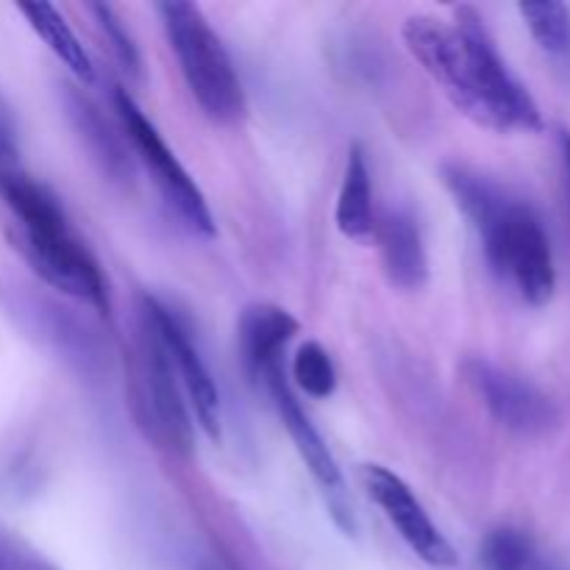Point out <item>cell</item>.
<instances>
[{
  "mask_svg": "<svg viewBox=\"0 0 570 570\" xmlns=\"http://www.w3.org/2000/svg\"><path fill=\"white\" fill-rule=\"evenodd\" d=\"M137 399L145 410V421L154 426V438L176 451L193 445V423L181 401L178 373L167 354L165 343L156 334L154 323L142 312V340H139Z\"/></svg>",
  "mask_w": 570,
  "mask_h": 570,
  "instance_id": "cell-7",
  "label": "cell"
},
{
  "mask_svg": "<svg viewBox=\"0 0 570 570\" xmlns=\"http://www.w3.org/2000/svg\"><path fill=\"white\" fill-rule=\"evenodd\" d=\"M384 273L399 289H421L429 278V259L423 248L421 226L404 209H395L379 226Z\"/></svg>",
  "mask_w": 570,
  "mask_h": 570,
  "instance_id": "cell-12",
  "label": "cell"
},
{
  "mask_svg": "<svg viewBox=\"0 0 570 570\" xmlns=\"http://www.w3.org/2000/svg\"><path fill=\"white\" fill-rule=\"evenodd\" d=\"M334 220H337L340 234L348 239H365L373 232L371 170H367L365 150L360 145H354L348 150V159H345V173L343 184H340Z\"/></svg>",
  "mask_w": 570,
  "mask_h": 570,
  "instance_id": "cell-14",
  "label": "cell"
},
{
  "mask_svg": "<svg viewBox=\"0 0 570 570\" xmlns=\"http://www.w3.org/2000/svg\"><path fill=\"white\" fill-rule=\"evenodd\" d=\"M521 17L527 20L529 33L534 42L554 59L570 56V9L566 3L543 0V3H521Z\"/></svg>",
  "mask_w": 570,
  "mask_h": 570,
  "instance_id": "cell-17",
  "label": "cell"
},
{
  "mask_svg": "<svg viewBox=\"0 0 570 570\" xmlns=\"http://www.w3.org/2000/svg\"><path fill=\"white\" fill-rule=\"evenodd\" d=\"M404 42L451 104L493 131H540L543 115L529 89L501 59L476 9L456 11V22L410 17Z\"/></svg>",
  "mask_w": 570,
  "mask_h": 570,
  "instance_id": "cell-1",
  "label": "cell"
},
{
  "mask_svg": "<svg viewBox=\"0 0 570 570\" xmlns=\"http://www.w3.org/2000/svg\"><path fill=\"white\" fill-rule=\"evenodd\" d=\"M115 100L134 150H137V156L142 159V165L148 167V173L154 176L156 187L165 195L167 204L176 209V215L181 217L193 232L204 234V237H215V220H212V212L204 193H200L198 184L189 178V173L184 170L181 161L176 159V154L167 148V142L161 139V134L156 131L154 122L142 115V109L134 104V98L126 89H120V92L115 95Z\"/></svg>",
  "mask_w": 570,
  "mask_h": 570,
  "instance_id": "cell-5",
  "label": "cell"
},
{
  "mask_svg": "<svg viewBox=\"0 0 570 570\" xmlns=\"http://www.w3.org/2000/svg\"><path fill=\"white\" fill-rule=\"evenodd\" d=\"M170 48L176 53L189 92L206 117L215 122H234L245 111L243 83L234 72L232 59L220 37L195 3L167 0L156 6Z\"/></svg>",
  "mask_w": 570,
  "mask_h": 570,
  "instance_id": "cell-4",
  "label": "cell"
},
{
  "mask_svg": "<svg viewBox=\"0 0 570 570\" xmlns=\"http://www.w3.org/2000/svg\"><path fill=\"white\" fill-rule=\"evenodd\" d=\"M89 11L98 17L100 31H104L106 39L111 42V48H115V56L120 59V65L126 67L128 72H134V76H139V53H137V48H134V39L128 37V31L122 28L120 17L115 14V9L106 3H92L89 6Z\"/></svg>",
  "mask_w": 570,
  "mask_h": 570,
  "instance_id": "cell-20",
  "label": "cell"
},
{
  "mask_svg": "<svg viewBox=\"0 0 570 570\" xmlns=\"http://www.w3.org/2000/svg\"><path fill=\"white\" fill-rule=\"evenodd\" d=\"M0 195L14 217V243L31 271L45 284L92 306L95 312L109 309L104 273L70 228L59 200L26 173L0 184Z\"/></svg>",
  "mask_w": 570,
  "mask_h": 570,
  "instance_id": "cell-3",
  "label": "cell"
},
{
  "mask_svg": "<svg viewBox=\"0 0 570 570\" xmlns=\"http://www.w3.org/2000/svg\"><path fill=\"white\" fill-rule=\"evenodd\" d=\"M562 150H566V161H568V176H570V131H562Z\"/></svg>",
  "mask_w": 570,
  "mask_h": 570,
  "instance_id": "cell-23",
  "label": "cell"
},
{
  "mask_svg": "<svg viewBox=\"0 0 570 570\" xmlns=\"http://www.w3.org/2000/svg\"><path fill=\"white\" fill-rule=\"evenodd\" d=\"M262 382H265L267 390H271L273 401H276L278 417H282L284 429L289 432V438H293L301 460L306 462V468H309L312 476L317 479V484H321L326 493H343V476H340L337 460L332 456L328 445L323 443V438L317 434V429L312 426V421L306 417V412L301 410V404L295 401L289 384L284 382L282 362H278V365H273L271 371L262 376Z\"/></svg>",
  "mask_w": 570,
  "mask_h": 570,
  "instance_id": "cell-11",
  "label": "cell"
},
{
  "mask_svg": "<svg viewBox=\"0 0 570 570\" xmlns=\"http://www.w3.org/2000/svg\"><path fill=\"white\" fill-rule=\"evenodd\" d=\"M293 379L312 399H328L337 390V371L321 343H304L293 360Z\"/></svg>",
  "mask_w": 570,
  "mask_h": 570,
  "instance_id": "cell-18",
  "label": "cell"
},
{
  "mask_svg": "<svg viewBox=\"0 0 570 570\" xmlns=\"http://www.w3.org/2000/svg\"><path fill=\"white\" fill-rule=\"evenodd\" d=\"M362 484H365L367 495L373 504L387 515V521L399 529L401 540L421 557L423 562L434 568H451L456 566V551L454 546L445 540L432 523L429 512L423 510L421 501L415 499L406 482L395 476L393 471L382 465H365L362 471Z\"/></svg>",
  "mask_w": 570,
  "mask_h": 570,
  "instance_id": "cell-9",
  "label": "cell"
},
{
  "mask_svg": "<svg viewBox=\"0 0 570 570\" xmlns=\"http://www.w3.org/2000/svg\"><path fill=\"white\" fill-rule=\"evenodd\" d=\"M67 111H70L72 126L81 134L92 159H98L109 176H126V154H122L120 142L104 122V117L98 115V109L78 92H67Z\"/></svg>",
  "mask_w": 570,
  "mask_h": 570,
  "instance_id": "cell-16",
  "label": "cell"
},
{
  "mask_svg": "<svg viewBox=\"0 0 570 570\" xmlns=\"http://www.w3.org/2000/svg\"><path fill=\"white\" fill-rule=\"evenodd\" d=\"M0 570H53L45 560L26 549V546L14 543L9 538H0Z\"/></svg>",
  "mask_w": 570,
  "mask_h": 570,
  "instance_id": "cell-21",
  "label": "cell"
},
{
  "mask_svg": "<svg viewBox=\"0 0 570 570\" xmlns=\"http://www.w3.org/2000/svg\"><path fill=\"white\" fill-rule=\"evenodd\" d=\"M20 14L26 17L28 26L37 31V37L48 45L56 53V59L65 67H70V72H76L81 81H92L95 70L89 53L83 50V45L78 42V37L72 33V28L67 26L65 17L53 9L50 3H20L17 6Z\"/></svg>",
  "mask_w": 570,
  "mask_h": 570,
  "instance_id": "cell-15",
  "label": "cell"
},
{
  "mask_svg": "<svg viewBox=\"0 0 570 570\" xmlns=\"http://www.w3.org/2000/svg\"><path fill=\"white\" fill-rule=\"evenodd\" d=\"M532 557V540L512 527L493 529L482 543L484 570H529Z\"/></svg>",
  "mask_w": 570,
  "mask_h": 570,
  "instance_id": "cell-19",
  "label": "cell"
},
{
  "mask_svg": "<svg viewBox=\"0 0 570 570\" xmlns=\"http://www.w3.org/2000/svg\"><path fill=\"white\" fill-rule=\"evenodd\" d=\"M445 184L476 226L490 267L510 282L527 304H549L557 289V271L540 217L465 167H449Z\"/></svg>",
  "mask_w": 570,
  "mask_h": 570,
  "instance_id": "cell-2",
  "label": "cell"
},
{
  "mask_svg": "<svg viewBox=\"0 0 570 570\" xmlns=\"http://www.w3.org/2000/svg\"><path fill=\"white\" fill-rule=\"evenodd\" d=\"M17 173H22L20 154H17V145H14V137H11L9 120H6L3 111H0V184L9 181V178H14Z\"/></svg>",
  "mask_w": 570,
  "mask_h": 570,
  "instance_id": "cell-22",
  "label": "cell"
},
{
  "mask_svg": "<svg viewBox=\"0 0 570 570\" xmlns=\"http://www.w3.org/2000/svg\"><path fill=\"white\" fill-rule=\"evenodd\" d=\"M298 334V321L278 306H250L239 323L245 365L254 376H265L273 365L282 362V348Z\"/></svg>",
  "mask_w": 570,
  "mask_h": 570,
  "instance_id": "cell-13",
  "label": "cell"
},
{
  "mask_svg": "<svg viewBox=\"0 0 570 570\" xmlns=\"http://www.w3.org/2000/svg\"><path fill=\"white\" fill-rule=\"evenodd\" d=\"M3 309L22 332L48 351H53L59 360L76 367L78 373H98L104 367V348L98 337L72 315L70 309L59 306L56 301L33 293L31 287L11 284L3 287Z\"/></svg>",
  "mask_w": 570,
  "mask_h": 570,
  "instance_id": "cell-6",
  "label": "cell"
},
{
  "mask_svg": "<svg viewBox=\"0 0 570 570\" xmlns=\"http://www.w3.org/2000/svg\"><path fill=\"white\" fill-rule=\"evenodd\" d=\"M142 312L148 315V321L154 323L156 334H159L167 354H170L173 365H176L178 382L184 384L189 401H193V410L200 429H204L212 440H220V395H217L215 379H212L206 362L200 360L198 348H195V343L189 340L187 328L178 323V317L173 315L167 306H161L159 301L154 298L142 301Z\"/></svg>",
  "mask_w": 570,
  "mask_h": 570,
  "instance_id": "cell-10",
  "label": "cell"
},
{
  "mask_svg": "<svg viewBox=\"0 0 570 570\" xmlns=\"http://www.w3.org/2000/svg\"><path fill=\"white\" fill-rule=\"evenodd\" d=\"M465 371L490 415L510 432L540 438L560 426V410L554 401L527 379L482 360L468 362Z\"/></svg>",
  "mask_w": 570,
  "mask_h": 570,
  "instance_id": "cell-8",
  "label": "cell"
}]
</instances>
